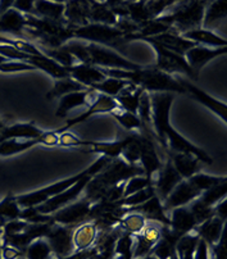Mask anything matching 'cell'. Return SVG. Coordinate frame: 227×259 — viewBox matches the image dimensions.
Masks as SVG:
<instances>
[{
  "mask_svg": "<svg viewBox=\"0 0 227 259\" xmlns=\"http://www.w3.org/2000/svg\"><path fill=\"white\" fill-rule=\"evenodd\" d=\"M173 94L169 93H154L150 94L152 102V127L155 140L161 144L163 150H169L174 153L194 155L200 163L212 164L213 159L205 150L184 138L177 130H174L171 124L169 113L173 103Z\"/></svg>",
  "mask_w": 227,
  "mask_h": 259,
  "instance_id": "cell-1",
  "label": "cell"
},
{
  "mask_svg": "<svg viewBox=\"0 0 227 259\" xmlns=\"http://www.w3.org/2000/svg\"><path fill=\"white\" fill-rule=\"evenodd\" d=\"M100 71L106 77L121 78L130 81L133 85L142 88L147 93H169V94H186L185 89L168 73L159 71L155 67H142L135 71L122 69H104Z\"/></svg>",
  "mask_w": 227,
  "mask_h": 259,
  "instance_id": "cell-2",
  "label": "cell"
},
{
  "mask_svg": "<svg viewBox=\"0 0 227 259\" xmlns=\"http://www.w3.org/2000/svg\"><path fill=\"white\" fill-rule=\"evenodd\" d=\"M108 158L103 157L100 155L92 165H89L87 168L82 169L78 174L73 175L71 177H67V179L61 180V181H57L54 184H50L48 186H44L41 189H37V190H33L31 193H26V194H21V195H17V203L20 205L21 208H33L37 207V205L42 204L47 200H49L50 198H53V196L58 195V194L63 193L64 190H67L68 188H71L72 185H75L76 182L80 181L81 179L86 176H92L94 177L95 175L99 174L104 167L109 163Z\"/></svg>",
  "mask_w": 227,
  "mask_h": 259,
  "instance_id": "cell-3",
  "label": "cell"
},
{
  "mask_svg": "<svg viewBox=\"0 0 227 259\" xmlns=\"http://www.w3.org/2000/svg\"><path fill=\"white\" fill-rule=\"evenodd\" d=\"M205 7V2H178V4L174 3L172 13H164L155 20L183 35L188 31L202 27Z\"/></svg>",
  "mask_w": 227,
  "mask_h": 259,
  "instance_id": "cell-4",
  "label": "cell"
},
{
  "mask_svg": "<svg viewBox=\"0 0 227 259\" xmlns=\"http://www.w3.org/2000/svg\"><path fill=\"white\" fill-rule=\"evenodd\" d=\"M75 39L89 41L90 44L102 45L113 50L125 52L130 42L126 40V35L116 26L100 25V23H87L73 31Z\"/></svg>",
  "mask_w": 227,
  "mask_h": 259,
  "instance_id": "cell-5",
  "label": "cell"
},
{
  "mask_svg": "<svg viewBox=\"0 0 227 259\" xmlns=\"http://www.w3.org/2000/svg\"><path fill=\"white\" fill-rule=\"evenodd\" d=\"M131 139V133L125 138L118 139L114 141H95V140H82L78 136L73 135L69 131L59 134L58 145L64 148H78L83 153H94L100 154L108 159H116L121 158L122 152L126 148Z\"/></svg>",
  "mask_w": 227,
  "mask_h": 259,
  "instance_id": "cell-6",
  "label": "cell"
},
{
  "mask_svg": "<svg viewBox=\"0 0 227 259\" xmlns=\"http://www.w3.org/2000/svg\"><path fill=\"white\" fill-rule=\"evenodd\" d=\"M136 176H144V171L140 164H128L122 158H116L109 160L108 164L99 174L95 175L94 179L104 188L109 189Z\"/></svg>",
  "mask_w": 227,
  "mask_h": 259,
  "instance_id": "cell-7",
  "label": "cell"
},
{
  "mask_svg": "<svg viewBox=\"0 0 227 259\" xmlns=\"http://www.w3.org/2000/svg\"><path fill=\"white\" fill-rule=\"evenodd\" d=\"M89 64L104 69H122V71H135L143 66L128 61L118 52L97 44H87Z\"/></svg>",
  "mask_w": 227,
  "mask_h": 259,
  "instance_id": "cell-8",
  "label": "cell"
},
{
  "mask_svg": "<svg viewBox=\"0 0 227 259\" xmlns=\"http://www.w3.org/2000/svg\"><path fill=\"white\" fill-rule=\"evenodd\" d=\"M143 41L150 44V47L154 49L155 54H157V62H155V66H154L155 68L164 72V73H168V75L171 76L174 75V73L184 75L188 80L194 81L193 72H191L188 62L185 61V58H184L183 55H178L176 54V53L169 52V50L164 49V48H162L161 45L152 41V40L145 39L143 40Z\"/></svg>",
  "mask_w": 227,
  "mask_h": 259,
  "instance_id": "cell-9",
  "label": "cell"
},
{
  "mask_svg": "<svg viewBox=\"0 0 227 259\" xmlns=\"http://www.w3.org/2000/svg\"><path fill=\"white\" fill-rule=\"evenodd\" d=\"M140 138V158L139 164L144 171V177L153 184L155 175L163 165V160L159 157L157 148H155V139L148 134H139Z\"/></svg>",
  "mask_w": 227,
  "mask_h": 259,
  "instance_id": "cell-10",
  "label": "cell"
},
{
  "mask_svg": "<svg viewBox=\"0 0 227 259\" xmlns=\"http://www.w3.org/2000/svg\"><path fill=\"white\" fill-rule=\"evenodd\" d=\"M90 209H92V203L82 196L71 204L54 212L53 214H50L52 222L62 225V226L76 227L83 222H87Z\"/></svg>",
  "mask_w": 227,
  "mask_h": 259,
  "instance_id": "cell-11",
  "label": "cell"
},
{
  "mask_svg": "<svg viewBox=\"0 0 227 259\" xmlns=\"http://www.w3.org/2000/svg\"><path fill=\"white\" fill-rule=\"evenodd\" d=\"M73 230L75 227L72 226H62L58 224L52 225L44 239L48 241L52 253L56 258H64L75 253Z\"/></svg>",
  "mask_w": 227,
  "mask_h": 259,
  "instance_id": "cell-12",
  "label": "cell"
},
{
  "mask_svg": "<svg viewBox=\"0 0 227 259\" xmlns=\"http://www.w3.org/2000/svg\"><path fill=\"white\" fill-rule=\"evenodd\" d=\"M176 81L185 89V93L190 98L195 100V102L200 103L202 105H204L205 108L211 110L212 113H214L216 116H218L221 118L222 122L226 123L227 122V105L226 103L221 102V100L216 99L212 95H209L208 93H205L204 90H202L200 88H198L197 85L191 82L190 80H188L184 76H176Z\"/></svg>",
  "mask_w": 227,
  "mask_h": 259,
  "instance_id": "cell-13",
  "label": "cell"
},
{
  "mask_svg": "<svg viewBox=\"0 0 227 259\" xmlns=\"http://www.w3.org/2000/svg\"><path fill=\"white\" fill-rule=\"evenodd\" d=\"M59 135L54 131H45L44 135L36 140H6L0 143V157H13V155L21 154V153L27 152L28 149H32L37 145L47 146H58Z\"/></svg>",
  "mask_w": 227,
  "mask_h": 259,
  "instance_id": "cell-14",
  "label": "cell"
},
{
  "mask_svg": "<svg viewBox=\"0 0 227 259\" xmlns=\"http://www.w3.org/2000/svg\"><path fill=\"white\" fill-rule=\"evenodd\" d=\"M92 176H86L83 179H81L80 181L76 182L75 185H72L71 188H68L67 190H64L63 193L58 194V195L50 198L49 200H47L42 204L37 205L36 210L41 214H53L54 212L59 210L61 208L66 207V205L71 204L73 201L77 200L80 198L81 194L85 190L86 185L89 184V181L92 180Z\"/></svg>",
  "mask_w": 227,
  "mask_h": 259,
  "instance_id": "cell-15",
  "label": "cell"
},
{
  "mask_svg": "<svg viewBox=\"0 0 227 259\" xmlns=\"http://www.w3.org/2000/svg\"><path fill=\"white\" fill-rule=\"evenodd\" d=\"M227 53V47L223 48H207L203 47V45H195L194 48L189 49L185 53L184 58L188 62L189 67H190L191 72H193V76H194V81L199 80L200 71L205 67V64H208L209 62H212L213 59L222 57Z\"/></svg>",
  "mask_w": 227,
  "mask_h": 259,
  "instance_id": "cell-16",
  "label": "cell"
},
{
  "mask_svg": "<svg viewBox=\"0 0 227 259\" xmlns=\"http://www.w3.org/2000/svg\"><path fill=\"white\" fill-rule=\"evenodd\" d=\"M183 180V177H181L180 175H178V172L174 169L171 160L167 158L166 162H163L162 168L159 169L158 174L155 175L154 182H153L155 194H157V196L161 199L162 203L166 200L167 196L172 193V190H173Z\"/></svg>",
  "mask_w": 227,
  "mask_h": 259,
  "instance_id": "cell-17",
  "label": "cell"
},
{
  "mask_svg": "<svg viewBox=\"0 0 227 259\" xmlns=\"http://www.w3.org/2000/svg\"><path fill=\"white\" fill-rule=\"evenodd\" d=\"M159 237H161V225L155 222H147L144 230L133 236L132 259L149 255L155 244L158 243Z\"/></svg>",
  "mask_w": 227,
  "mask_h": 259,
  "instance_id": "cell-18",
  "label": "cell"
},
{
  "mask_svg": "<svg viewBox=\"0 0 227 259\" xmlns=\"http://www.w3.org/2000/svg\"><path fill=\"white\" fill-rule=\"evenodd\" d=\"M117 108H119V105L117 104V102L113 99V98L107 97V95L99 94V93H98L97 99H95L89 107H87V110H86V112H83V113L80 114V116L75 117V118L69 119V121L66 123V126L62 127V128L56 130V133L59 135V134L64 133V131H68L71 127L87 121V119H89L90 117L94 116V114L111 113V112H113V110L117 109Z\"/></svg>",
  "mask_w": 227,
  "mask_h": 259,
  "instance_id": "cell-19",
  "label": "cell"
},
{
  "mask_svg": "<svg viewBox=\"0 0 227 259\" xmlns=\"http://www.w3.org/2000/svg\"><path fill=\"white\" fill-rule=\"evenodd\" d=\"M126 213H139L147 220V222H155L162 226H169L168 213H166L163 208V203L157 195H153L152 198L144 201L143 204L136 205V207L125 208Z\"/></svg>",
  "mask_w": 227,
  "mask_h": 259,
  "instance_id": "cell-20",
  "label": "cell"
},
{
  "mask_svg": "<svg viewBox=\"0 0 227 259\" xmlns=\"http://www.w3.org/2000/svg\"><path fill=\"white\" fill-rule=\"evenodd\" d=\"M200 195H202V193L197 190L188 180H183L163 201V208L166 213H169L174 208L189 205L191 201L199 198Z\"/></svg>",
  "mask_w": 227,
  "mask_h": 259,
  "instance_id": "cell-21",
  "label": "cell"
},
{
  "mask_svg": "<svg viewBox=\"0 0 227 259\" xmlns=\"http://www.w3.org/2000/svg\"><path fill=\"white\" fill-rule=\"evenodd\" d=\"M98 97V93L93 89H86L82 91H76L68 95H64L59 99L58 108L56 110V116L58 118L66 117L72 109L78 107H89Z\"/></svg>",
  "mask_w": 227,
  "mask_h": 259,
  "instance_id": "cell-22",
  "label": "cell"
},
{
  "mask_svg": "<svg viewBox=\"0 0 227 259\" xmlns=\"http://www.w3.org/2000/svg\"><path fill=\"white\" fill-rule=\"evenodd\" d=\"M26 27H27L26 16L16 9L11 8L6 13L0 14V35H11L12 39L23 40Z\"/></svg>",
  "mask_w": 227,
  "mask_h": 259,
  "instance_id": "cell-23",
  "label": "cell"
},
{
  "mask_svg": "<svg viewBox=\"0 0 227 259\" xmlns=\"http://www.w3.org/2000/svg\"><path fill=\"white\" fill-rule=\"evenodd\" d=\"M45 134L44 130L37 127L33 122H21L11 126H4L0 131V143L6 140H36Z\"/></svg>",
  "mask_w": 227,
  "mask_h": 259,
  "instance_id": "cell-24",
  "label": "cell"
},
{
  "mask_svg": "<svg viewBox=\"0 0 227 259\" xmlns=\"http://www.w3.org/2000/svg\"><path fill=\"white\" fill-rule=\"evenodd\" d=\"M148 40H152V41L157 42V44L161 45L164 49L169 50L172 53H176L178 55H183V57L189 49H191V48H194L197 45L195 42L185 39L181 33L176 32L173 28H171L167 32L161 33V35L154 36V37H148Z\"/></svg>",
  "mask_w": 227,
  "mask_h": 259,
  "instance_id": "cell-25",
  "label": "cell"
},
{
  "mask_svg": "<svg viewBox=\"0 0 227 259\" xmlns=\"http://www.w3.org/2000/svg\"><path fill=\"white\" fill-rule=\"evenodd\" d=\"M66 68L69 77L87 89H90L95 83L102 82L103 80L107 78L106 75L100 71V68L90 66V64H73V66L66 67Z\"/></svg>",
  "mask_w": 227,
  "mask_h": 259,
  "instance_id": "cell-26",
  "label": "cell"
},
{
  "mask_svg": "<svg viewBox=\"0 0 227 259\" xmlns=\"http://www.w3.org/2000/svg\"><path fill=\"white\" fill-rule=\"evenodd\" d=\"M168 217L169 229L180 237L189 234V232L194 231V229L197 227V221H195L194 215L190 212L188 205L172 209L169 212Z\"/></svg>",
  "mask_w": 227,
  "mask_h": 259,
  "instance_id": "cell-27",
  "label": "cell"
},
{
  "mask_svg": "<svg viewBox=\"0 0 227 259\" xmlns=\"http://www.w3.org/2000/svg\"><path fill=\"white\" fill-rule=\"evenodd\" d=\"M224 230H226V221L221 220L217 215H213V217L204 221L199 226L195 227L194 232L200 239L204 240L209 248H212L218 243Z\"/></svg>",
  "mask_w": 227,
  "mask_h": 259,
  "instance_id": "cell-28",
  "label": "cell"
},
{
  "mask_svg": "<svg viewBox=\"0 0 227 259\" xmlns=\"http://www.w3.org/2000/svg\"><path fill=\"white\" fill-rule=\"evenodd\" d=\"M166 155L173 164L174 169L178 172L184 180L190 179L191 176L202 172V167H200V162L190 154H184V153H174L166 150Z\"/></svg>",
  "mask_w": 227,
  "mask_h": 259,
  "instance_id": "cell-29",
  "label": "cell"
},
{
  "mask_svg": "<svg viewBox=\"0 0 227 259\" xmlns=\"http://www.w3.org/2000/svg\"><path fill=\"white\" fill-rule=\"evenodd\" d=\"M181 237L174 234L169 226H162L161 225V237L158 243L155 244L150 254L157 259H169L172 254L176 253V245Z\"/></svg>",
  "mask_w": 227,
  "mask_h": 259,
  "instance_id": "cell-30",
  "label": "cell"
},
{
  "mask_svg": "<svg viewBox=\"0 0 227 259\" xmlns=\"http://www.w3.org/2000/svg\"><path fill=\"white\" fill-rule=\"evenodd\" d=\"M64 9V20L72 28L82 27L90 23V2H67Z\"/></svg>",
  "mask_w": 227,
  "mask_h": 259,
  "instance_id": "cell-31",
  "label": "cell"
},
{
  "mask_svg": "<svg viewBox=\"0 0 227 259\" xmlns=\"http://www.w3.org/2000/svg\"><path fill=\"white\" fill-rule=\"evenodd\" d=\"M26 63L31 64V66L35 67L36 69L45 72L49 76H52L54 80H61V78L69 77L66 67L61 66L56 61H53V59L49 58V57H47L44 54L30 55V58L27 59Z\"/></svg>",
  "mask_w": 227,
  "mask_h": 259,
  "instance_id": "cell-32",
  "label": "cell"
},
{
  "mask_svg": "<svg viewBox=\"0 0 227 259\" xmlns=\"http://www.w3.org/2000/svg\"><path fill=\"white\" fill-rule=\"evenodd\" d=\"M64 9H66V4L64 3L37 0V2H35V13H33V16L48 21H53V22L68 25L64 20Z\"/></svg>",
  "mask_w": 227,
  "mask_h": 259,
  "instance_id": "cell-33",
  "label": "cell"
},
{
  "mask_svg": "<svg viewBox=\"0 0 227 259\" xmlns=\"http://www.w3.org/2000/svg\"><path fill=\"white\" fill-rule=\"evenodd\" d=\"M98 231L97 226L93 222H83L78 225L73 230V245H75V251L85 250L94 245L97 240Z\"/></svg>",
  "mask_w": 227,
  "mask_h": 259,
  "instance_id": "cell-34",
  "label": "cell"
},
{
  "mask_svg": "<svg viewBox=\"0 0 227 259\" xmlns=\"http://www.w3.org/2000/svg\"><path fill=\"white\" fill-rule=\"evenodd\" d=\"M185 39L190 40V41L195 42L197 45H203L205 47H212L213 49L217 48L227 47V40L221 37L219 35L214 33L212 30H205V28H195V30L188 31V32L183 33Z\"/></svg>",
  "mask_w": 227,
  "mask_h": 259,
  "instance_id": "cell-35",
  "label": "cell"
},
{
  "mask_svg": "<svg viewBox=\"0 0 227 259\" xmlns=\"http://www.w3.org/2000/svg\"><path fill=\"white\" fill-rule=\"evenodd\" d=\"M143 90L142 88L133 85V83H128L123 90L114 98V100L117 102V104L119 105V108L126 112H130V113L138 114L139 104H140V98H142Z\"/></svg>",
  "mask_w": 227,
  "mask_h": 259,
  "instance_id": "cell-36",
  "label": "cell"
},
{
  "mask_svg": "<svg viewBox=\"0 0 227 259\" xmlns=\"http://www.w3.org/2000/svg\"><path fill=\"white\" fill-rule=\"evenodd\" d=\"M118 17L112 12L107 3L102 2H90L89 21L90 23H100V25L116 26Z\"/></svg>",
  "mask_w": 227,
  "mask_h": 259,
  "instance_id": "cell-37",
  "label": "cell"
},
{
  "mask_svg": "<svg viewBox=\"0 0 227 259\" xmlns=\"http://www.w3.org/2000/svg\"><path fill=\"white\" fill-rule=\"evenodd\" d=\"M226 2H222V0H218V2H209L207 4V7H205L202 28H205V30L213 28L218 21H222L226 18Z\"/></svg>",
  "mask_w": 227,
  "mask_h": 259,
  "instance_id": "cell-38",
  "label": "cell"
},
{
  "mask_svg": "<svg viewBox=\"0 0 227 259\" xmlns=\"http://www.w3.org/2000/svg\"><path fill=\"white\" fill-rule=\"evenodd\" d=\"M87 88L82 86L81 83H78L77 81L72 80L71 77L67 78H61V80L54 81L53 88L50 89L47 93V99L48 100H53L59 98L61 99L64 95H68L71 93H76V91H82L86 90Z\"/></svg>",
  "mask_w": 227,
  "mask_h": 259,
  "instance_id": "cell-39",
  "label": "cell"
},
{
  "mask_svg": "<svg viewBox=\"0 0 227 259\" xmlns=\"http://www.w3.org/2000/svg\"><path fill=\"white\" fill-rule=\"evenodd\" d=\"M109 114L128 133H143V123L138 114L126 112L121 108H117Z\"/></svg>",
  "mask_w": 227,
  "mask_h": 259,
  "instance_id": "cell-40",
  "label": "cell"
},
{
  "mask_svg": "<svg viewBox=\"0 0 227 259\" xmlns=\"http://www.w3.org/2000/svg\"><path fill=\"white\" fill-rule=\"evenodd\" d=\"M128 83H131L130 81L121 80V78L107 77L106 80H103L102 82L99 83H95V85H93L90 89L95 90L97 93H99V94H104L107 95V97H111L114 99V98H116Z\"/></svg>",
  "mask_w": 227,
  "mask_h": 259,
  "instance_id": "cell-41",
  "label": "cell"
},
{
  "mask_svg": "<svg viewBox=\"0 0 227 259\" xmlns=\"http://www.w3.org/2000/svg\"><path fill=\"white\" fill-rule=\"evenodd\" d=\"M117 226L122 230V232L135 236V235L140 234L147 226V220L139 213H126L125 217L119 221Z\"/></svg>",
  "mask_w": 227,
  "mask_h": 259,
  "instance_id": "cell-42",
  "label": "cell"
},
{
  "mask_svg": "<svg viewBox=\"0 0 227 259\" xmlns=\"http://www.w3.org/2000/svg\"><path fill=\"white\" fill-rule=\"evenodd\" d=\"M199 236L194 231L189 232L184 235L178 240L177 245H176V254L178 259H194L195 249H197Z\"/></svg>",
  "mask_w": 227,
  "mask_h": 259,
  "instance_id": "cell-43",
  "label": "cell"
},
{
  "mask_svg": "<svg viewBox=\"0 0 227 259\" xmlns=\"http://www.w3.org/2000/svg\"><path fill=\"white\" fill-rule=\"evenodd\" d=\"M227 195V180L226 181H222L219 184L214 185L211 189L205 190L204 193H202V195L199 196V200L202 201L203 204L207 205V207L214 208V205L217 203L222 200V199L226 198Z\"/></svg>",
  "mask_w": 227,
  "mask_h": 259,
  "instance_id": "cell-44",
  "label": "cell"
},
{
  "mask_svg": "<svg viewBox=\"0 0 227 259\" xmlns=\"http://www.w3.org/2000/svg\"><path fill=\"white\" fill-rule=\"evenodd\" d=\"M23 256L27 259H50L53 255L49 244L44 237L36 239L23 250Z\"/></svg>",
  "mask_w": 227,
  "mask_h": 259,
  "instance_id": "cell-45",
  "label": "cell"
},
{
  "mask_svg": "<svg viewBox=\"0 0 227 259\" xmlns=\"http://www.w3.org/2000/svg\"><path fill=\"white\" fill-rule=\"evenodd\" d=\"M21 209L22 208L17 203L16 196L12 193H8L4 199L0 201V218L4 221H12L18 220L21 214Z\"/></svg>",
  "mask_w": 227,
  "mask_h": 259,
  "instance_id": "cell-46",
  "label": "cell"
},
{
  "mask_svg": "<svg viewBox=\"0 0 227 259\" xmlns=\"http://www.w3.org/2000/svg\"><path fill=\"white\" fill-rule=\"evenodd\" d=\"M132 246L133 236L123 232L117 240L112 259H132Z\"/></svg>",
  "mask_w": 227,
  "mask_h": 259,
  "instance_id": "cell-47",
  "label": "cell"
},
{
  "mask_svg": "<svg viewBox=\"0 0 227 259\" xmlns=\"http://www.w3.org/2000/svg\"><path fill=\"white\" fill-rule=\"evenodd\" d=\"M226 177H218V176H212V175H207V174H199L194 175V176H191L190 179H188V181L190 182L193 186H194L197 190H199L200 193H204L205 190L208 189H211L212 186L214 185L219 184L222 181H226Z\"/></svg>",
  "mask_w": 227,
  "mask_h": 259,
  "instance_id": "cell-48",
  "label": "cell"
},
{
  "mask_svg": "<svg viewBox=\"0 0 227 259\" xmlns=\"http://www.w3.org/2000/svg\"><path fill=\"white\" fill-rule=\"evenodd\" d=\"M153 195H157L154 190V186H148V188L143 189V190L138 191V193L132 194V195L127 196V198H122L121 200H118V203L122 207L126 208L136 207V205L143 204L144 201H147L148 199L152 198Z\"/></svg>",
  "mask_w": 227,
  "mask_h": 259,
  "instance_id": "cell-49",
  "label": "cell"
},
{
  "mask_svg": "<svg viewBox=\"0 0 227 259\" xmlns=\"http://www.w3.org/2000/svg\"><path fill=\"white\" fill-rule=\"evenodd\" d=\"M188 207L190 209V212L193 213V215H194L195 221H197V226H199L200 224H203L208 218H211L214 215V208L204 205L198 198L191 201Z\"/></svg>",
  "mask_w": 227,
  "mask_h": 259,
  "instance_id": "cell-50",
  "label": "cell"
},
{
  "mask_svg": "<svg viewBox=\"0 0 227 259\" xmlns=\"http://www.w3.org/2000/svg\"><path fill=\"white\" fill-rule=\"evenodd\" d=\"M148 186H153L144 176H136L130 179L128 181L125 182V190H123V198L132 195V194L138 193V191L143 190V189L148 188Z\"/></svg>",
  "mask_w": 227,
  "mask_h": 259,
  "instance_id": "cell-51",
  "label": "cell"
},
{
  "mask_svg": "<svg viewBox=\"0 0 227 259\" xmlns=\"http://www.w3.org/2000/svg\"><path fill=\"white\" fill-rule=\"evenodd\" d=\"M35 67L26 62L21 61H7L0 64V73H16V72L35 71Z\"/></svg>",
  "mask_w": 227,
  "mask_h": 259,
  "instance_id": "cell-52",
  "label": "cell"
},
{
  "mask_svg": "<svg viewBox=\"0 0 227 259\" xmlns=\"http://www.w3.org/2000/svg\"><path fill=\"white\" fill-rule=\"evenodd\" d=\"M13 9L22 13L23 16H33L35 13V2L32 0H13Z\"/></svg>",
  "mask_w": 227,
  "mask_h": 259,
  "instance_id": "cell-53",
  "label": "cell"
},
{
  "mask_svg": "<svg viewBox=\"0 0 227 259\" xmlns=\"http://www.w3.org/2000/svg\"><path fill=\"white\" fill-rule=\"evenodd\" d=\"M194 259H211L209 246H208V244L205 243L204 240L200 239V237H199V241H198L197 249H195Z\"/></svg>",
  "mask_w": 227,
  "mask_h": 259,
  "instance_id": "cell-54",
  "label": "cell"
},
{
  "mask_svg": "<svg viewBox=\"0 0 227 259\" xmlns=\"http://www.w3.org/2000/svg\"><path fill=\"white\" fill-rule=\"evenodd\" d=\"M21 256H23L22 250L2 244V259H18Z\"/></svg>",
  "mask_w": 227,
  "mask_h": 259,
  "instance_id": "cell-55",
  "label": "cell"
},
{
  "mask_svg": "<svg viewBox=\"0 0 227 259\" xmlns=\"http://www.w3.org/2000/svg\"><path fill=\"white\" fill-rule=\"evenodd\" d=\"M214 215L219 217L221 220L227 221V199H222L219 203L214 205Z\"/></svg>",
  "mask_w": 227,
  "mask_h": 259,
  "instance_id": "cell-56",
  "label": "cell"
},
{
  "mask_svg": "<svg viewBox=\"0 0 227 259\" xmlns=\"http://www.w3.org/2000/svg\"><path fill=\"white\" fill-rule=\"evenodd\" d=\"M12 7H13V0H2L0 2V14L6 13Z\"/></svg>",
  "mask_w": 227,
  "mask_h": 259,
  "instance_id": "cell-57",
  "label": "cell"
},
{
  "mask_svg": "<svg viewBox=\"0 0 227 259\" xmlns=\"http://www.w3.org/2000/svg\"><path fill=\"white\" fill-rule=\"evenodd\" d=\"M139 259H157V258H155L154 255H152V254H149V255L144 256V258H139Z\"/></svg>",
  "mask_w": 227,
  "mask_h": 259,
  "instance_id": "cell-58",
  "label": "cell"
},
{
  "mask_svg": "<svg viewBox=\"0 0 227 259\" xmlns=\"http://www.w3.org/2000/svg\"><path fill=\"white\" fill-rule=\"evenodd\" d=\"M7 61H8V59L3 58V57H0V64H2V63H4V62H7Z\"/></svg>",
  "mask_w": 227,
  "mask_h": 259,
  "instance_id": "cell-59",
  "label": "cell"
},
{
  "mask_svg": "<svg viewBox=\"0 0 227 259\" xmlns=\"http://www.w3.org/2000/svg\"><path fill=\"white\" fill-rule=\"evenodd\" d=\"M169 259H178V258H177V254L173 253V254H172V256H171V258H169Z\"/></svg>",
  "mask_w": 227,
  "mask_h": 259,
  "instance_id": "cell-60",
  "label": "cell"
},
{
  "mask_svg": "<svg viewBox=\"0 0 227 259\" xmlns=\"http://www.w3.org/2000/svg\"><path fill=\"white\" fill-rule=\"evenodd\" d=\"M4 128V123L2 121H0V131H2V130Z\"/></svg>",
  "mask_w": 227,
  "mask_h": 259,
  "instance_id": "cell-61",
  "label": "cell"
},
{
  "mask_svg": "<svg viewBox=\"0 0 227 259\" xmlns=\"http://www.w3.org/2000/svg\"><path fill=\"white\" fill-rule=\"evenodd\" d=\"M0 259H2V240H0Z\"/></svg>",
  "mask_w": 227,
  "mask_h": 259,
  "instance_id": "cell-62",
  "label": "cell"
},
{
  "mask_svg": "<svg viewBox=\"0 0 227 259\" xmlns=\"http://www.w3.org/2000/svg\"><path fill=\"white\" fill-rule=\"evenodd\" d=\"M50 259H57V258H56V256H52V258H50Z\"/></svg>",
  "mask_w": 227,
  "mask_h": 259,
  "instance_id": "cell-63",
  "label": "cell"
}]
</instances>
